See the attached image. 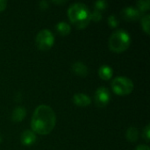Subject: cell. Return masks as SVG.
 <instances>
[{"label":"cell","instance_id":"cell-2","mask_svg":"<svg viewBox=\"0 0 150 150\" xmlns=\"http://www.w3.org/2000/svg\"><path fill=\"white\" fill-rule=\"evenodd\" d=\"M68 16L70 22L78 29L85 28L91 22V11L83 3H75L68 10Z\"/></svg>","mask_w":150,"mask_h":150},{"label":"cell","instance_id":"cell-11","mask_svg":"<svg viewBox=\"0 0 150 150\" xmlns=\"http://www.w3.org/2000/svg\"><path fill=\"white\" fill-rule=\"evenodd\" d=\"M26 116V110L25 107L22 106H17L14 108L11 113V120L13 122L18 123L21 122Z\"/></svg>","mask_w":150,"mask_h":150},{"label":"cell","instance_id":"cell-7","mask_svg":"<svg viewBox=\"0 0 150 150\" xmlns=\"http://www.w3.org/2000/svg\"><path fill=\"white\" fill-rule=\"evenodd\" d=\"M121 16L127 21H135L142 18V13L134 6H127L121 11Z\"/></svg>","mask_w":150,"mask_h":150},{"label":"cell","instance_id":"cell-13","mask_svg":"<svg viewBox=\"0 0 150 150\" xmlns=\"http://www.w3.org/2000/svg\"><path fill=\"white\" fill-rule=\"evenodd\" d=\"M55 29H56L57 33L59 34H61L62 36L68 35L71 31L70 25L67 22H64V21H61V22L57 23L55 25Z\"/></svg>","mask_w":150,"mask_h":150},{"label":"cell","instance_id":"cell-21","mask_svg":"<svg viewBox=\"0 0 150 150\" xmlns=\"http://www.w3.org/2000/svg\"><path fill=\"white\" fill-rule=\"evenodd\" d=\"M39 6H40V8L41 10H46V9H47V7H48V3H47V1H45V0L40 1V2L39 3Z\"/></svg>","mask_w":150,"mask_h":150},{"label":"cell","instance_id":"cell-1","mask_svg":"<svg viewBox=\"0 0 150 150\" xmlns=\"http://www.w3.org/2000/svg\"><path fill=\"white\" fill-rule=\"evenodd\" d=\"M56 116L54 110L47 105H39L33 112L31 120L32 131L40 135L50 134L55 127Z\"/></svg>","mask_w":150,"mask_h":150},{"label":"cell","instance_id":"cell-16","mask_svg":"<svg viewBox=\"0 0 150 150\" xmlns=\"http://www.w3.org/2000/svg\"><path fill=\"white\" fill-rule=\"evenodd\" d=\"M136 9L141 12H145L150 9V1L149 0H140L136 3Z\"/></svg>","mask_w":150,"mask_h":150},{"label":"cell","instance_id":"cell-18","mask_svg":"<svg viewBox=\"0 0 150 150\" xmlns=\"http://www.w3.org/2000/svg\"><path fill=\"white\" fill-rule=\"evenodd\" d=\"M94 5H95V10H97L98 11H104L105 9H106L107 2L105 1V0H98L97 2H95Z\"/></svg>","mask_w":150,"mask_h":150},{"label":"cell","instance_id":"cell-14","mask_svg":"<svg viewBox=\"0 0 150 150\" xmlns=\"http://www.w3.org/2000/svg\"><path fill=\"white\" fill-rule=\"evenodd\" d=\"M126 137L127 140L130 142H134L138 140L139 138V131L136 127H131L127 130L126 133Z\"/></svg>","mask_w":150,"mask_h":150},{"label":"cell","instance_id":"cell-10","mask_svg":"<svg viewBox=\"0 0 150 150\" xmlns=\"http://www.w3.org/2000/svg\"><path fill=\"white\" fill-rule=\"evenodd\" d=\"M20 141L25 146H32L36 142V134L32 130H25L21 134Z\"/></svg>","mask_w":150,"mask_h":150},{"label":"cell","instance_id":"cell-23","mask_svg":"<svg viewBox=\"0 0 150 150\" xmlns=\"http://www.w3.org/2000/svg\"><path fill=\"white\" fill-rule=\"evenodd\" d=\"M135 150H149V147L148 145L141 144V145H139V146L136 147Z\"/></svg>","mask_w":150,"mask_h":150},{"label":"cell","instance_id":"cell-20","mask_svg":"<svg viewBox=\"0 0 150 150\" xmlns=\"http://www.w3.org/2000/svg\"><path fill=\"white\" fill-rule=\"evenodd\" d=\"M150 125L149 124H148L146 127H145V128L143 129V131H142V138L147 142H149V139H150Z\"/></svg>","mask_w":150,"mask_h":150},{"label":"cell","instance_id":"cell-5","mask_svg":"<svg viewBox=\"0 0 150 150\" xmlns=\"http://www.w3.org/2000/svg\"><path fill=\"white\" fill-rule=\"evenodd\" d=\"M35 43L39 49L45 51L50 49L54 43V36L48 29L40 30L35 38Z\"/></svg>","mask_w":150,"mask_h":150},{"label":"cell","instance_id":"cell-4","mask_svg":"<svg viewBox=\"0 0 150 150\" xmlns=\"http://www.w3.org/2000/svg\"><path fill=\"white\" fill-rule=\"evenodd\" d=\"M112 89L117 95L126 96L130 94L134 90L133 81L127 76H117L111 83Z\"/></svg>","mask_w":150,"mask_h":150},{"label":"cell","instance_id":"cell-25","mask_svg":"<svg viewBox=\"0 0 150 150\" xmlns=\"http://www.w3.org/2000/svg\"><path fill=\"white\" fill-rule=\"evenodd\" d=\"M2 142V137H1V135H0V143Z\"/></svg>","mask_w":150,"mask_h":150},{"label":"cell","instance_id":"cell-17","mask_svg":"<svg viewBox=\"0 0 150 150\" xmlns=\"http://www.w3.org/2000/svg\"><path fill=\"white\" fill-rule=\"evenodd\" d=\"M107 23H108V25H109L111 27L116 28V27L119 25V19H118V18H117L114 14H111V15L108 17Z\"/></svg>","mask_w":150,"mask_h":150},{"label":"cell","instance_id":"cell-9","mask_svg":"<svg viewBox=\"0 0 150 150\" xmlns=\"http://www.w3.org/2000/svg\"><path fill=\"white\" fill-rule=\"evenodd\" d=\"M71 70L76 76L81 77H85L89 74L88 67L82 62H76L71 66Z\"/></svg>","mask_w":150,"mask_h":150},{"label":"cell","instance_id":"cell-3","mask_svg":"<svg viewBox=\"0 0 150 150\" xmlns=\"http://www.w3.org/2000/svg\"><path fill=\"white\" fill-rule=\"evenodd\" d=\"M131 44L130 34L123 29L116 30L109 39V47L112 52L122 53L126 51Z\"/></svg>","mask_w":150,"mask_h":150},{"label":"cell","instance_id":"cell-19","mask_svg":"<svg viewBox=\"0 0 150 150\" xmlns=\"http://www.w3.org/2000/svg\"><path fill=\"white\" fill-rule=\"evenodd\" d=\"M101 19H102L101 11H98L97 10H94L92 12H91V20H93L95 22H98Z\"/></svg>","mask_w":150,"mask_h":150},{"label":"cell","instance_id":"cell-24","mask_svg":"<svg viewBox=\"0 0 150 150\" xmlns=\"http://www.w3.org/2000/svg\"><path fill=\"white\" fill-rule=\"evenodd\" d=\"M53 3H54V4H64L65 1H53Z\"/></svg>","mask_w":150,"mask_h":150},{"label":"cell","instance_id":"cell-22","mask_svg":"<svg viewBox=\"0 0 150 150\" xmlns=\"http://www.w3.org/2000/svg\"><path fill=\"white\" fill-rule=\"evenodd\" d=\"M7 6V2L5 0H0V11H4Z\"/></svg>","mask_w":150,"mask_h":150},{"label":"cell","instance_id":"cell-15","mask_svg":"<svg viewBox=\"0 0 150 150\" xmlns=\"http://www.w3.org/2000/svg\"><path fill=\"white\" fill-rule=\"evenodd\" d=\"M149 23H150V15L149 14H145L141 18V25L143 29V31L147 33H150V28H149Z\"/></svg>","mask_w":150,"mask_h":150},{"label":"cell","instance_id":"cell-6","mask_svg":"<svg viewBox=\"0 0 150 150\" xmlns=\"http://www.w3.org/2000/svg\"><path fill=\"white\" fill-rule=\"evenodd\" d=\"M94 100L98 107H105L111 100V93L105 87H99L94 95Z\"/></svg>","mask_w":150,"mask_h":150},{"label":"cell","instance_id":"cell-12","mask_svg":"<svg viewBox=\"0 0 150 150\" xmlns=\"http://www.w3.org/2000/svg\"><path fill=\"white\" fill-rule=\"evenodd\" d=\"M112 75H113L112 69L108 65H102L98 69V76H100L101 79L105 81L110 80L112 77Z\"/></svg>","mask_w":150,"mask_h":150},{"label":"cell","instance_id":"cell-8","mask_svg":"<svg viewBox=\"0 0 150 150\" xmlns=\"http://www.w3.org/2000/svg\"><path fill=\"white\" fill-rule=\"evenodd\" d=\"M73 102L77 106L86 107L91 104V99L88 95L84 93H76L73 96Z\"/></svg>","mask_w":150,"mask_h":150}]
</instances>
